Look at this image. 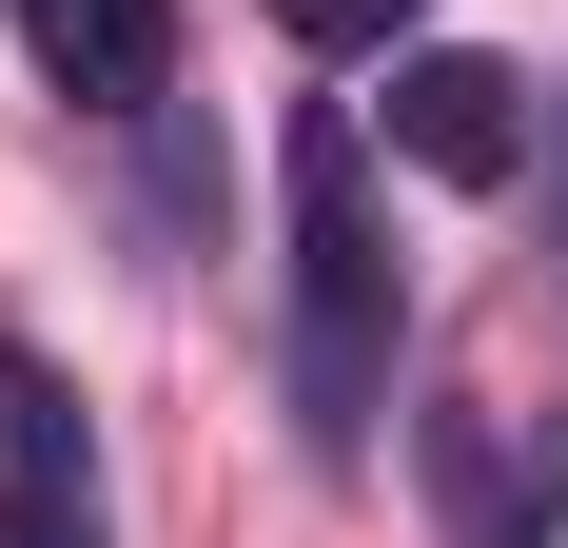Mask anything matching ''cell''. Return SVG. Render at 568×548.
Listing matches in <instances>:
<instances>
[{
    "label": "cell",
    "instance_id": "obj_1",
    "mask_svg": "<svg viewBox=\"0 0 568 548\" xmlns=\"http://www.w3.org/2000/svg\"><path fill=\"white\" fill-rule=\"evenodd\" d=\"M275 196H294V432L353 470V450H373V412H393V333H412L393 216H373V138H353L334 99H294Z\"/></svg>",
    "mask_w": 568,
    "mask_h": 548
},
{
    "label": "cell",
    "instance_id": "obj_2",
    "mask_svg": "<svg viewBox=\"0 0 568 548\" xmlns=\"http://www.w3.org/2000/svg\"><path fill=\"white\" fill-rule=\"evenodd\" d=\"M373 118H393V158L452 176V196H490V176L529 158V79H510V59H470V40H412Z\"/></svg>",
    "mask_w": 568,
    "mask_h": 548
},
{
    "label": "cell",
    "instance_id": "obj_4",
    "mask_svg": "<svg viewBox=\"0 0 568 548\" xmlns=\"http://www.w3.org/2000/svg\"><path fill=\"white\" fill-rule=\"evenodd\" d=\"M0 470L59 509V529H99V432H79V392H59V353H20L0 333Z\"/></svg>",
    "mask_w": 568,
    "mask_h": 548
},
{
    "label": "cell",
    "instance_id": "obj_5",
    "mask_svg": "<svg viewBox=\"0 0 568 548\" xmlns=\"http://www.w3.org/2000/svg\"><path fill=\"white\" fill-rule=\"evenodd\" d=\"M275 20H294L314 59H393V40H412V0H275Z\"/></svg>",
    "mask_w": 568,
    "mask_h": 548
},
{
    "label": "cell",
    "instance_id": "obj_3",
    "mask_svg": "<svg viewBox=\"0 0 568 548\" xmlns=\"http://www.w3.org/2000/svg\"><path fill=\"white\" fill-rule=\"evenodd\" d=\"M20 20H40V59H59V99H79V118H158L176 0H20Z\"/></svg>",
    "mask_w": 568,
    "mask_h": 548
},
{
    "label": "cell",
    "instance_id": "obj_6",
    "mask_svg": "<svg viewBox=\"0 0 568 548\" xmlns=\"http://www.w3.org/2000/svg\"><path fill=\"white\" fill-rule=\"evenodd\" d=\"M0 548H99V529H59L40 490H0Z\"/></svg>",
    "mask_w": 568,
    "mask_h": 548
}]
</instances>
